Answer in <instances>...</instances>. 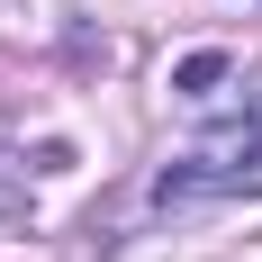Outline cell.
<instances>
[{
  "label": "cell",
  "instance_id": "cell-1",
  "mask_svg": "<svg viewBox=\"0 0 262 262\" xmlns=\"http://www.w3.org/2000/svg\"><path fill=\"white\" fill-rule=\"evenodd\" d=\"M253 181H262V118H226L154 181V199L172 208V199H199V190H253Z\"/></svg>",
  "mask_w": 262,
  "mask_h": 262
}]
</instances>
